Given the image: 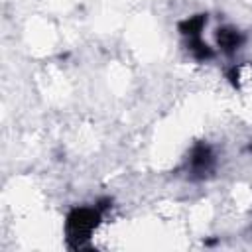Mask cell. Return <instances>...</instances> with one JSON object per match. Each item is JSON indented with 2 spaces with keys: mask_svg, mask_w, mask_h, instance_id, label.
Segmentation results:
<instances>
[{
  "mask_svg": "<svg viewBox=\"0 0 252 252\" xmlns=\"http://www.w3.org/2000/svg\"><path fill=\"white\" fill-rule=\"evenodd\" d=\"M110 199H102L96 205H81L73 207L65 217V240L71 250H79L89 246L93 232L98 228L104 213L110 209Z\"/></svg>",
  "mask_w": 252,
  "mask_h": 252,
  "instance_id": "6da1fadb",
  "label": "cell"
},
{
  "mask_svg": "<svg viewBox=\"0 0 252 252\" xmlns=\"http://www.w3.org/2000/svg\"><path fill=\"white\" fill-rule=\"evenodd\" d=\"M217 169V154L207 142H195L183 161V171L191 181H205Z\"/></svg>",
  "mask_w": 252,
  "mask_h": 252,
  "instance_id": "7a4b0ae2",
  "label": "cell"
},
{
  "mask_svg": "<svg viewBox=\"0 0 252 252\" xmlns=\"http://www.w3.org/2000/svg\"><path fill=\"white\" fill-rule=\"evenodd\" d=\"M215 39H217V47H219L222 53H226V55L236 53V51L244 45V41H246L244 33H242L240 30L232 28V26H222V28H219L217 33H215Z\"/></svg>",
  "mask_w": 252,
  "mask_h": 252,
  "instance_id": "3957f363",
  "label": "cell"
},
{
  "mask_svg": "<svg viewBox=\"0 0 252 252\" xmlns=\"http://www.w3.org/2000/svg\"><path fill=\"white\" fill-rule=\"evenodd\" d=\"M183 43H185L187 53H189V55H191L195 61L205 63V61H211V59L215 57V49L203 41L201 33H199V35H189V37H183Z\"/></svg>",
  "mask_w": 252,
  "mask_h": 252,
  "instance_id": "277c9868",
  "label": "cell"
},
{
  "mask_svg": "<svg viewBox=\"0 0 252 252\" xmlns=\"http://www.w3.org/2000/svg\"><path fill=\"white\" fill-rule=\"evenodd\" d=\"M250 152H252V144H250Z\"/></svg>",
  "mask_w": 252,
  "mask_h": 252,
  "instance_id": "5b68a950",
  "label": "cell"
}]
</instances>
